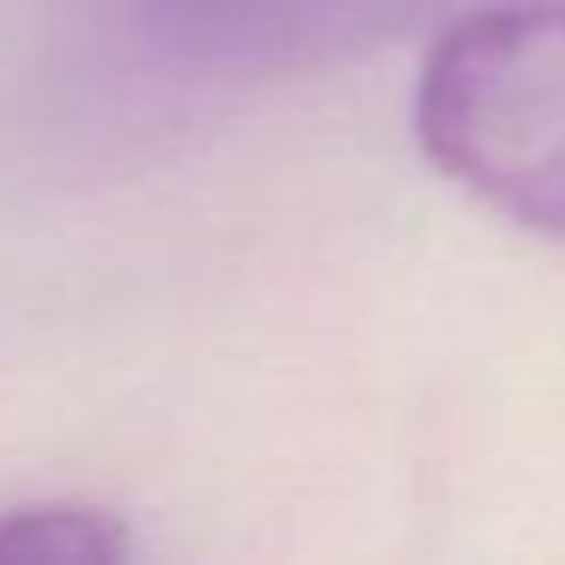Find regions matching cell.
Wrapping results in <instances>:
<instances>
[{"label":"cell","mask_w":565,"mask_h":565,"mask_svg":"<svg viewBox=\"0 0 565 565\" xmlns=\"http://www.w3.org/2000/svg\"><path fill=\"white\" fill-rule=\"evenodd\" d=\"M414 128L475 201L565 237V0H504L444 31Z\"/></svg>","instance_id":"1"},{"label":"cell","mask_w":565,"mask_h":565,"mask_svg":"<svg viewBox=\"0 0 565 565\" xmlns=\"http://www.w3.org/2000/svg\"><path fill=\"white\" fill-rule=\"evenodd\" d=\"M504 0H147L159 38L213 74H305L419 31H450Z\"/></svg>","instance_id":"2"},{"label":"cell","mask_w":565,"mask_h":565,"mask_svg":"<svg viewBox=\"0 0 565 565\" xmlns=\"http://www.w3.org/2000/svg\"><path fill=\"white\" fill-rule=\"evenodd\" d=\"M135 553V535L98 504H13L0 511V559L19 565H110Z\"/></svg>","instance_id":"3"}]
</instances>
